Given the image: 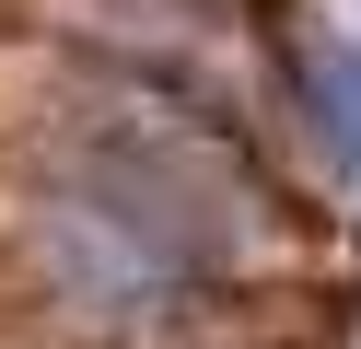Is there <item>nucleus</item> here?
<instances>
[{"label": "nucleus", "mask_w": 361, "mask_h": 349, "mask_svg": "<svg viewBox=\"0 0 361 349\" xmlns=\"http://www.w3.org/2000/svg\"><path fill=\"white\" fill-rule=\"evenodd\" d=\"M303 116H314V140H326V163L361 186V47L350 35L303 47Z\"/></svg>", "instance_id": "nucleus-1"}]
</instances>
